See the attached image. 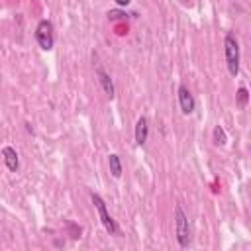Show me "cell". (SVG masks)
Wrapping results in <instances>:
<instances>
[{"label":"cell","mask_w":251,"mask_h":251,"mask_svg":"<svg viewBox=\"0 0 251 251\" xmlns=\"http://www.w3.org/2000/svg\"><path fill=\"white\" fill-rule=\"evenodd\" d=\"M224 57H226V65H227V73L231 76H237L239 75V61H241V55H239V43L235 39V35L229 31L226 33L224 37Z\"/></svg>","instance_id":"1"},{"label":"cell","mask_w":251,"mask_h":251,"mask_svg":"<svg viewBox=\"0 0 251 251\" xmlns=\"http://www.w3.org/2000/svg\"><path fill=\"white\" fill-rule=\"evenodd\" d=\"M175 235H176V241L180 247L190 245V224H188L184 210L178 204L175 206Z\"/></svg>","instance_id":"2"},{"label":"cell","mask_w":251,"mask_h":251,"mask_svg":"<svg viewBox=\"0 0 251 251\" xmlns=\"http://www.w3.org/2000/svg\"><path fill=\"white\" fill-rule=\"evenodd\" d=\"M235 100H237V106H239V108H245V106H247V102H249V92H247L245 86H239V88H237Z\"/></svg>","instance_id":"11"},{"label":"cell","mask_w":251,"mask_h":251,"mask_svg":"<svg viewBox=\"0 0 251 251\" xmlns=\"http://www.w3.org/2000/svg\"><path fill=\"white\" fill-rule=\"evenodd\" d=\"M96 76H98V82H100V86H102V90H104V94L112 100L114 96H116V88H114V80H112V76L98 65L96 67Z\"/></svg>","instance_id":"6"},{"label":"cell","mask_w":251,"mask_h":251,"mask_svg":"<svg viewBox=\"0 0 251 251\" xmlns=\"http://www.w3.org/2000/svg\"><path fill=\"white\" fill-rule=\"evenodd\" d=\"M212 141H214V145H218V147H222V145L227 143V135H226V129H224L222 126H216V127L212 129Z\"/></svg>","instance_id":"10"},{"label":"cell","mask_w":251,"mask_h":251,"mask_svg":"<svg viewBox=\"0 0 251 251\" xmlns=\"http://www.w3.org/2000/svg\"><path fill=\"white\" fill-rule=\"evenodd\" d=\"M176 94H178V106H180V112H182L184 116L194 114V110H196V100H194V94L188 90V86L180 84L178 90H176Z\"/></svg>","instance_id":"5"},{"label":"cell","mask_w":251,"mask_h":251,"mask_svg":"<svg viewBox=\"0 0 251 251\" xmlns=\"http://www.w3.org/2000/svg\"><path fill=\"white\" fill-rule=\"evenodd\" d=\"M114 2H116L120 8H126V6H129V4H131V0H114Z\"/></svg>","instance_id":"13"},{"label":"cell","mask_w":251,"mask_h":251,"mask_svg":"<svg viewBox=\"0 0 251 251\" xmlns=\"http://www.w3.org/2000/svg\"><path fill=\"white\" fill-rule=\"evenodd\" d=\"M35 41L43 51H51L55 45V33H53V24L49 20H41L35 27Z\"/></svg>","instance_id":"4"},{"label":"cell","mask_w":251,"mask_h":251,"mask_svg":"<svg viewBox=\"0 0 251 251\" xmlns=\"http://www.w3.org/2000/svg\"><path fill=\"white\" fill-rule=\"evenodd\" d=\"M2 157H4V165L8 171L16 173L20 169V157H18V151L14 147H10V145L2 147Z\"/></svg>","instance_id":"8"},{"label":"cell","mask_w":251,"mask_h":251,"mask_svg":"<svg viewBox=\"0 0 251 251\" xmlns=\"http://www.w3.org/2000/svg\"><path fill=\"white\" fill-rule=\"evenodd\" d=\"M133 135H135V143H137L139 147H143V145L147 143V137H149V122H147L145 116H141V118L137 120Z\"/></svg>","instance_id":"7"},{"label":"cell","mask_w":251,"mask_h":251,"mask_svg":"<svg viewBox=\"0 0 251 251\" xmlns=\"http://www.w3.org/2000/svg\"><path fill=\"white\" fill-rule=\"evenodd\" d=\"M127 14H124V12H118V10H110L108 12V18L110 20H122V18H126Z\"/></svg>","instance_id":"12"},{"label":"cell","mask_w":251,"mask_h":251,"mask_svg":"<svg viewBox=\"0 0 251 251\" xmlns=\"http://www.w3.org/2000/svg\"><path fill=\"white\" fill-rule=\"evenodd\" d=\"M108 167H110V173H112L114 178H120L122 176V161H120V155L110 153L108 155Z\"/></svg>","instance_id":"9"},{"label":"cell","mask_w":251,"mask_h":251,"mask_svg":"<svg viewBox=\"0 0 251 251\" xmlns=\"http://www.w3.org/2000/svg\"><path fill=\"white\" fill-rule=\"evenodd\" d=\"M90 200H92L94 208L98 210V216H100V222H102L104 229H106L110 235H116V233H118V224H116V220L110 216V212H108V208H106L104 198H102L100 194L92 192V194H90Z\"/></svg>","instance_id":"3"}]
</instances>
